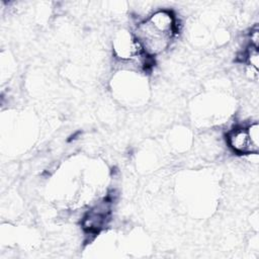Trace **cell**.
Masks as SVG:
<instances>
[{"label":"cell","instance_id":"obj_4","mask_svg":"<svg viewBox=\"0 0 259 259\" xmlns=\"http://www.w3.org/2000/svg\"><path fill=\"white\" fill-rule=\"evenodd\" d=\"M245 60L247 62L248 67L253 68L255 70H259V53L257 48L250 46L246 52Z\"/></svg>","mask_w":259,"mask_h":259},{"label":"cell","instance_id":"obj_5","mask_svg":"<svg viewBox=\"0 0 259 259\" xmlns=\"http://www.w3.org/2000/svg\"><path fill=\"white\" fill-rule=\"evenodd\" d=\"M247 127V131H248V134H249V137L251 139V141L259 147V124L258 122H253L251 124H249Z\"/></svg>","mask_w":259,"mask_h":259},{"label":"cell","instance_id":"obj_6","mask_svg":"<svg viewBox=\"0 0 259 259\" xmlns=\"http://www.w3.org/2000/svg\"><path fill=\"white\" fill-rule=\"evenodd\" d=\"M250 46L257 48L259 47V28L258 26H255L251 29L250 33Z\"/></svg>","mask_w":259,"mask_h":259},{"label":"cell","instance_id":"obj_1","mask_svg":"<svg viewBox=\"0 0 259 259\" xmlns=\"http://www.w3.org/2000/svg\"><path fill=\"white\" fill-rule=\"evenodd\" d=\"M177 30V19L174 13L162 9L140 22L134 35L143 53L148 57H153L168 49Z\"/></svg>","mask_w":259,"mask_h":259},{"label":"cell","instance_id":"obj_3","mask_svg":"<svg viewBox=\"0 0 259 259\" xmlns=\"http://www.w3.org/2000/svg\"><path fill=\"white\" fill-rule=\"evenodd\" d=\"M110 205L108 201H103L92 207L84 217L82 225L83 228L90 233L100 231L109 220Z\"/></svg>","mask_w":259,"mask_h":259},{"label":"cell","instance_id":"obj_2","mask_svg":"<svg viewBox=\"0 0 259 259\" xmlns=\"http://www.w3.org/2000/svg\"><path fill=\"white\" fill-rule=\"evenodd\" d=\"M227 143L229 147L240 155L258 154L259 147L250 139L246 126H238L227 134Z\"/></svg>","mask_w":259,"mask_h":259}]
</instances>
